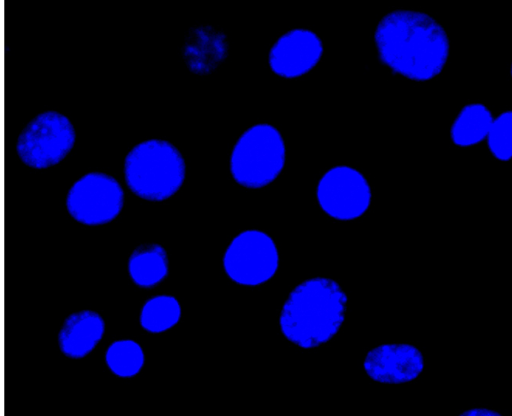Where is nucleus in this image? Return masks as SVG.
<instances>
[{
  "instance_id": "obj_1",
  "label": "nucleus",
  "mask_w": 512,
  "mask_h": 416,
  "mask_svg": "<svg viewBox=\"0 0 512 416\" xmlns=\"http://www.w3.org/2000/svg\"><path fill=\"white\" fill-rule=\"evenodd\" d=\"M374 41L380 61L413 81L439 75L449 56L446 31L434 18L419 11L389 12L377 24Z\"/></svg>"
},
{
  "instance_id": "obj_12",
  "label": "nucleus",
  "mask_w": 512,
  "mask_h": 416,
  "mask_svg": "<svg viewBox=\"0 0 512 416\" xmlns=\"http://www.w3.org/2000/svg\"><path fill=\"white\" fill-rule=\"evenodd\" d=\"M228 42L225 34L209 25L193 28L183 47L184 60L195 74L206 75L214 71L226 58Z\"/></svg>"
},
{
  "instance_id": "obj_2",
  "label": "nucleus",
  "mask_w": 512,
  "mask_h": 416,
  "mask_svg": "<svg viewBox=\"0 0 512 416\" xmlns=\"http://www.w3.org/2000/svg\"><path fill=\"white\" fill-rule=\"evenodd\" d=\"M347 295L333 279L314 277L298 284L281 309L282 334L293 344L310 349L333 338L342 326Z\"/></svg>"
},
{
  "instance_id": "obj_11",
  "label": "nucleus",
  "mask_w": 512,
  "mask_h": 416,
  "mask_svg": "<svg viewBox=\"0 0 512 416\" xmlns=\"http://www.w3.org/2000/svg\"><path fill=\"white\" fill-rule=\"evenodd\" d=\"M105 322L100 314L82 310L69 315L58 334L61 352L73 359H80L91 353L101 341Z\"/></svg>"
},
{
  "instance_id": "obj_14",
  "label": "nucleus",
  "mask_w": 512,
  "mask_h": 416,
  "mask_svg": "<svg viewBox=\"0 0 512 416\" xmlns=\"http://www.w3.org/2000/svg\"><path fill=\"white\" fill-rule=\"evenodd\" d=\"M493 119L491 111L484 104H467L451 125L453 143L459 147H470L482 142L486 139Z\"/></svg>"
},
{
  "instance_id": "obj_9",
  "label": "nucleus",
  "mask_w": 512,
  "mask_h": 416,
  "mask_svg": "<svg viewBox=\"0 0 512 416\" xmlns=\"http://www.w3.org/2000/svg\"><path fill=\"white\" fill-rule=\"evenodd\" d=\"M322 55L320 37L309 29L296 28L276 40L270 49L268 62L276 75L292 79L311 71Z\"/></svg>"
},
{
  "instance_id": "obj_10",
  "label": "nucleus",
  "mask_w": 512,
  "mask_h": 416,
  "mask_svg": "<svg viewBox=\"0 0 512 416\" xmlns=\"http://www.w3.org/2000/svg\"><path fill=\"white\" fill-rule=\"evenodd\" d=\"M363 367L374 381L400 384L420 375L424 368V357L418 348L410 344H382L367 353Z\"/></svg>"
},
{
  "instance_id": "obj_5",
  "label": "nucleus",
  "mask_w": 512,
  "mask_h": 416,
  "mask_svg": "<svg viewBox=\"0 0 512 416\" xmlns=\"http://www.w3.org/2000/svg\"><path fill=\"white\" fill-rule=\"evenodd\" d=\"M75 137L74 127L65 115L46 111L23 129L16 151L26 165L43 169L63 160L72 149Z\"/></svg>"
},
{
  "instance_id": "obj_16",
  "label": "nucleus",
  "mask_w": 512,
  "mask_h": 416,
  "mask_svg": "<svg viewBox=\"0 0 512 416\" xmlns=\"http://www.w3.org/2000/svg\"><path fill=\"white\" fill-rule=\"evenodd\" d=\"M144 360L142 347L131 339L112 342L105 353V362L110 371L122 378H130L138 374L144 365Z\"/></svg>"
},
{
  "instance_id": "obj_15",
  "label": "nucleus",
  "mask_w": 512,
  "mask_h": 416,
  "mask_svg": "<svg viewBox=\"0 0 512 416\" xmlns=\"http://www.w3.org/2000/svg\"><path fill=\"white\" fill-rule=\"evenodd\" d=\"M181 317V306L171 295H156L142 306L140 324L150 333H161L175 326Z\"/></svg>"
},
{
  "instance_id": "obj_3",
  "label": "nucleus",
  "mask_w": 512,
  "mask_h": 416,
  "mask_svg": "<svg viewBox=\"0 0 512 416\" xmlns=\"http://www.w3.org/2000/svg\"><path fill=\"white\" fill-rule=\"evenodd\" d=\"M186 165L180 151L169 141L149 139L135 145L124 161L128 188L148 201H164L183 185Z\"/></svg>"
},
{
  "instance_id": "obj_17",
  "label": "nucleus",
  "mask_w": 512,
  "mask_h": 416,
  "mask_svg": "<svg viewBox=\"0 0 512 416\" xmlns=\"http://www.w3.org/2000/svg\"><path fill=\"white\" fill-rule=\"evenodd\" d=\"M491 154L500 161L512 156V113L504 111L494 117L486 139Z\"/></svg>"
},
{
  "instance_id": "obj_4",
  "label": "nucleus",
  "mask_w": 512,
  "mask_h": 416,
  "mask_svg": "<svg viewBox=\"0 0 512 416\" xmlns=\"http://www.w3.org/2000/svg\"><path fill=\"white\" fill-rule=\"evenodd\" d=\"M285 142L274 126L261 123L249 127L236 141L230 156L233 179L246 188H262L282 172Z\"/></svg>"
},
{
  "instance_id": "obj_18",
  "label": "nucleus",
  "mask_w": 512,
  "mask_h": 416,
  "mask_svg": "<svg viewBox=\"0 0 512 416\" xmlns=\"http://www.w3.org/2000/svg\"><path fill=\"white\" fill-rule=\"evenodd\" d=\"M463 414H469V415H471V414H477V415H482V414L490 415V414H493V415H495L497 413L493 412V411H488V410L483 409V408L482 409L476 408L474 410H469V411H467V412H465Z\"/></svg>"
},
{
  "instance_id": "obj_6",
  "label": "nucleus",
  "mask_w": 512,
  "mask_h": 416,
  "mask_svg": "<svg viewBox=\"0 0 512 416\" xmlns=\"http://www.w3.org/2000/svg\"><path fill=\"white\" fill-rule=\"evenodd\" d=\"M279 265V254L273 239L260 230H245L228 245L223 266L227 276L245 286H256L270 280Z\"/></svg>"
},
{
  "instance_id": "obj_13",
  "label": "nucleus",
  "mask_w": 512,
  "mask_h": 416,
  "mask_svg": "<svg viewBox=\"0 0 512 416\" xmlns=\"http://www.w3.org/2000/svg\"><path fill=\"white\" fill-rule=\"evenodd\" d=\"M169 271L167 252L157 243L142 244L134 249L128 260L132 281L142 288H152L162 282Z\"/></svg>"
},
{
  "instance_id": "obj_7",
  "label": "nucleus",
  "mask_w": 512,
  "mask_h": 416,
  "mask_svg": "<svg viewBox=\"0 0 512 416\" xmlns=\"http://www.w3.org/2000/svg\"><path fill=\"white\" fill-rule=\"evenodd\" d=\"M124 205V191L119 182L106 173L90 172L69 189L66 206L78 222L97 226L114 220Z\"/></svg>"
},
{
  "instance_id": "obj_8",
  "label": "nucleus",
  "mask_w": 512,
  "mask_h": 416,
  "mask_svg": "<svg viewBox=\"0 0 512 416\" xmlns=\"http://www.w3.org/2000/svg\"><path fill=\"white\" fill-rule=\"evenodd\" d=\"M316 197L320 208L331 218L350 221L362 216L370 207L369 182L357 169L337 165L320 178Z\"/></svg>"
}]
</instances>
